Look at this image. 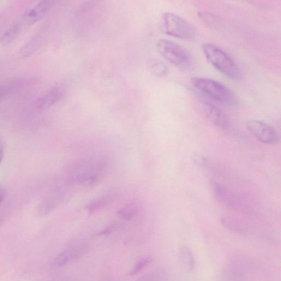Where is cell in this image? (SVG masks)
<instances>
[{
	"label": "cell",
	"mask_w": 281,
	"mask_h": 281,
	"mask_svg": "<svg viewBox=\"0 0 281 281\" xmlns=\"http://www.w3.org/2000/svg\"><path fill=\"white\" fill-rule=\"evenodd\" d=\"M202 50L208 61L221 74L232 80L241 78V71L238 65L229 54L221 48L207 43L203 45Z\"/></svg>",
	"instance_id": "cell-1"
},
{
	"label": "cell",
	"mask_w": 281,
	"mask_h": 281,
	"mask_svg": "<svg viewBox=\"0 0 281 281\" xmlns=\"http://www.w3.org/2000/svg\"><path fill=\"white\" fill-rule=\"evenodd\" d=\"M191 82L199 91L217 103L228 106H233L236 103L235 95L228 87L216 80L194 77Z\"/></svg>",
	"instance_id": "cell-2"
},
{
	"label": "cell",
	"mask_w": 281,
	"mask_h": 281,
	"mask_svg": "<svg viewBox=\"0 0 281 281\" xmlns=\"http://www.w3.org/2000/svg\"><path fill=\"white\" fill-rule=\"evenodd\" d=\"M157 47L160 55L175 66L183 70L192 67L193 57L182 46L174 41L160 39Z\"/></svg>",
	"instance_id": "cell-3"
},
{
	"label": "cell",
	"mask_w": 281,
	"mask_h": 281,
	"mask_svg": "<svg viewBox=\"0 0 281 281\" xmlns=\"http://www.w3.org/2000/svg\"><path fill=\"white\" fill-rule=\"evenodd\" d=\"M161 27L164 33L172 37L185 40H193L196 37L193 26L175 14L164 13Z\"/></svg>",
	"instance_id": "cell-4"
},
{
	"label": "cell",
	"mask_w": 281,
	"mask_h": 281,
	"mask_svg": "<svg viewBox=\"0 0 281 281\" xmlns=\"http://www.w3.org/2000/svg\"><path fill=\"white\" fill-rule=\"evenodd\" d=\"M247 128L249 132L260 142L267 145H276L279 141V136L271 125L256 119L247 121Z\"/></svg>",
	"instance_id": "cell-5"
},
{
	"label": "cell",
	"mask_w": 281,
	"mask_h": 281,
	"mask_svg": "<svg viewBox=\"0 0 281 281\" xmlns=\"http://www.w3.org/2000/svg\"><path fill=\"white\" fill-rule=\"evenodd\" d=\"M55 3L50 0L38 3L34 7L27 11L17 23H19L23 31L27 27L32 26L43 19L49 13Z\"/></svg>",
	"instance_id": "cell-6"
},
{
	"label": "cell",
	"mask_w": 281,
	"mask_h": 281,
	"mask_svg": "<svg viewBox=\"0 0 281 281\" xmlns=\"http://www.w3.org/2000/svg\"><path fill=\"white\" fill-rule=\"evenodd\" d=\"M87 246L85 245H77L70 246L59 254L54 260L53 265L55 267H61L79 258L86 252Z\"/></svg>",
	"instance_id": "cell-7"
},
{
	"label": "cell",
	"mask_w": 281,
	"mask_h": 281,
	"mask_svg": "<svg viewBox=\"0 0 281 281\" xmlns=\"http://www.w3.org/2000/svg\"><path fill=\"white\" fill-rule=\"evenodd\" d=\"M203 107L209 121L213 124L223 130L229 128L228 118L218 107L208 101L203 103Z\"/></svg>",
	"instance_id": "cell-8"
},
{
	"label": "cell",
	"mask_w": 281,
	"mask_h": 281,
	"mask_svg": "<svg viewBox=\"0 0 281 281\" xmlns=\"http://www.w3.org/2000/svg\"><path fill=\"white\" fill-rule=\"evenodd\" d=\"M63 94V89L61 87L51 88L38 100L37 104L38 109L40 110L50 109L61 99Z\"/></svg>",
	"instance_id": "cell-9"
},
{
	"label": "cell",
	"mask_w": 281,
	"mask_h": 281,
	"mask_svg": "<svg viewBox=\"0 0 281 281\" xmlns=\"http://www.w3.org/2000/svg\"><path fill=\"white\" fill-rule=\"evenodd\" d=\"M179 255L184 267L189 270H194L196 268V262L192 250L186 246L182 247L179 250Z\"/></svg>",
	"instance_id": "cell-10"
},
{
	"label": "cell",
	"mask_w": 281,
	"mask_h": 281,
	"mask_svg": "<svg viewBox=\"0 0 281 281\" xmlns=\"http://www.w3.org/2000/svg\"><path fill=\"white\" fill-rule=\"evenodd\" d=\"M19 81L8 80L0 82V102L4 100L12 92L15 90Z\"/></svg>",
	"instance_id": "cell-11"
},
{
	"label": "cell",
	"mask_w": 281,
	"mask_h": 281,
	"mask_svg": "<svg viewBox=\"0 0 281 281\" xmlns=\"http://www.w3.org/2000/svg\"><path fill=\"white\" fill-rule=\"evenodd\" d=\"M113 197V194H109L92 202L86 207L87 210L89 213H93L99 210L109 204V202L112 200Z\"/></svg>",
	"instance_id": "cell-12"
},
{
	"label": "cell",
	"mask_w": 281,
	"mask_h": 281,
	"mask_svg": "<svg viewBox=\"0 0 281 281\" xmlns=\"http://www.w3.org/2000/svg\"><path fill=\"white\" fill-rule=\"evenodd\" d=\"M137 211V208L134 203H130L121 209L118 213V216L124 220L132 218Z\"/></svg>",
	"instance_id": "cell-13"
},
{
	"label": "cell",
	"mask_w": 281,
	"mask_h": 281,
	"mask_svg": "<svg viewBox=\"0 0 281 281\" xmlns=\"http://www.w3.org/2000/svg\"><path fill=\"white\" fill-rule=\"evenodd\" d=\"M150 67L152 73L154 75L158 77H164L166 76L167 72H168V68H167L166 65L162 62H157L152 63Z\"/></svg>",
	"instance_id": "cell-14"
},
{
	"label": "cell",
	"mask_w": 281,
	"mask_h": 281,
	"mask_svg": "<svg viewBox=\"0 0 281 281\" xmlns=\"http://www.w3.org/2000/svg\"><path fill=\"white\" fill-rule=\"evenodd\" d=\"M152 261V258H149V257H147V258H143L140 260L138 262L136 263V264L133 268L132 270L130 272L131 276H134L140 272L142 271L143 269H145L147 266H148Z\"/></svg>",
	"instance_id": "cell-15"
},
{
	"label": "cell",
	"mask_w": 281,
	"mask_h": 281,
	"mask_svg": "<svg viewBox=\"0 0 281 281\" xmlns=\"http://www.w3.org/2000/svg\"><path fill=\"white\" fill-rule=\"evenodd\" d=\"M160 277L157 271L149 272L137 279L136 281H157Z\"/></svg>",
	"instance_id": "cell-16"
},
{
	"label": "cell",
	"mask_w": 281,
	"mask_h": 281,
	"mask_svg": "<svg viewBox=\"0 0 281 281\" xmlns=\"http://www.w3.org/2000/svg\"><path fill=\"white\" fill-rule=\"evenodd\" d=\"M9 207H4L0 209V226L5 222L9 217L10 211Z\"/></svg>",
	"instance_id": "cell-17"
},
{
	"label": "cell",
	"mask_w": 281,
	"mask_h": 281,
	"mask_svg": "<svg viewBox=\"0 0 281 281\" xmlns=\"http://www.w3.org/2000/svg\"><path fill=\"white\" fill-rule=\"evenodd\" d=\"M5 199V190L4 188L0 184V205L2 204Z\"/></svg>",
	"instance_id": "cell-18"
},
{
	"label": "cell",
	"mask_w": 281,
	"mask_h": 281,
	"mask_svg": "<svg viewBox=\"0 0 281 281\" xmlns=\"http://www.w3.org/2000/svg\"><path fill=\"white\" fill-rule=\"evenodd\" d=\"M4 149L3 147L0 145V164L2 163L3 158H4Z\"/></svg>",
	"instance_id": "cell-19"
}]
</instances>
